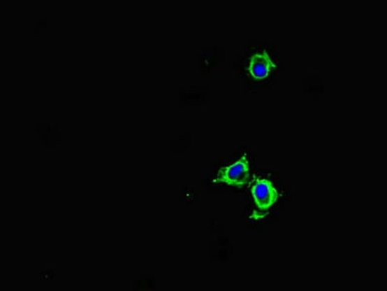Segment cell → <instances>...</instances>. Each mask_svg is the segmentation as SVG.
<instances>
[{
  "instance_id": "cell-2",
  "label": "cell",
  "mask_w": 387,
  "mask_h": 291,
  "mask_svg": "<svg viewBox=\"0 0 387 291\" xmlns=\"http://www.w3.org/2000/svg\"><path fill=\"white\" fill-rule=\"evenodd\" d=\"M251 193L256 201L257 207L261 211H267L278 199V192L273 187L271 182L265 179H256Z\"/></svg>"
},
{
  "instance_id": "cell-3",
  "label": "cell",
  "mask_w": 387,
  "mask_h": 291,
  "mask_svg": "<svg viewBox=\"0 0 387 291\" xmlns=\"http://www.w3.org/2000/svg\"><path fill=\"white\" fill-rule=\"evenodd\" d=\"M277 65L273 64L266 51L261 54L254 55L249 64V73L254 79L262 80L268 77L272 69H276Z\"/></svg>"
},
{
  "instance_id": "cell-1",
  "label": "cell",
  "mask_w": 387,
  "mask_h": 291,
  "mask_svg": "<svg viewBox=\"0 0 387 291\" xmlns=\"http://www.w3.org/2000/svg\"><path fill=\"white\" fill-rule=\"evenodd\" d=\"M249 176V162L247 159V154H244L243 157L234 164L219 170V178L216 182H224L229 185L239 187L248 183Z\"/></svg>"
}]
</instances>
